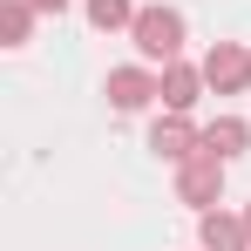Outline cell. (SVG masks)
<instances>
[{"label":"cell","instance_id":"cell-9","mask_svg":"<svg viewBox=\"0 0 251 251\" xmlns=\"http://www.w3.org/2000/svg\"><path fill=\"white\" fill-rule=\"evenodd\" d=\"M88 27H102V34L136 27V7H129V0H88Z\"/></svg>","mask_w":251,"mask_h":251},{"label":"cell","instance_id":"cell-1","mask_svg":"<svg viewBox=\"0 0 251 251\" xmlns=\"http://www.w3.org/2000/svg\"><path fill=\"white\" fill-rule=\"evenodd\" d=\"M136 54L143 61H176L183 54V14L176 7H136Z\"/></svg>","mask_w":251,"mask_h":251},{"label":"cell","instance_id":"cell-10","mask_svg":"<svg viewBox=\"0 0 251 251\" xmlns=\"http://www.w3.org/2000/svg\"><path fill=\"white\" fill-rule=\"evenodd\" d=\"M27 27H34V7H27V0H7V7H0V41L21 48V41H27Z\"/></svg>","mask_w":251,"mask_h":251},{"label":"cell","instance_id":"cell-11","mask_svg":"<svg viewBox=\"0 0 251 251\" xmlns=\"http://www.w3.org/2000/svg\"><path fill=\"white\" fill-rule=\"evenodd\" d=\"M27 7H34V14H61L68 0H27Z\"/></svg>","mask_w":251,"mask_h":251},{"label":"cell","instance_id":"cell-4","mask_svg":"<svg viewBox=\"0 0 251 251\" xmlns=\"http://www.w3.org/2000/svg\"><path fill=\"white\" fill-rule=\"evenodd\" d=\"M163 95V75H150V68H109V102L116 109H150Z\"/></svg>","mask_w":251,"mask_h":251},{"label":"cell","instance_id":"cell-7","mask_svg":"<svg viewBox=\"0 0 251 251\" xmlns=\"http://www.w3.org/2000/svg\"><path fill=\"white\" fill-rule=\"evenodd\" d=\"M204 251H251V224L224 217V210H204Z\"/></svg>","mask_w":251,"mask_h":251},{"label":"cell","instance_id":"cell-8","mask_svg":"<svg viewBox=\"0 0 251 251\" xmlns=\"http://www.w3.org/2000/svg\"><path fill=\"white\" fill-rule=\"evenodd\" d=\"M245 143H251V129L238 123V116H217V123L204 129V150H217L224 163H231V156H245Z\"/></svg>","mask_w":251,"mask_h":251},{"label":"cell","instance_id":"cell-5","mask_svg":"<svg viewBox=\"0 0 251 251\" xmlns=\"http://www.w3.org/2000/svg\"><path fill=\"white\" fill-rule=\"evenodd\" d=\"M150 150H156V156H170V163H183V156H197V150H204V129H190L176 109H170L163 123L150 129Z\"/></svg>","mask_w":251,"mask_h":251},{"label":"cell","instance_id":"cell-2","mask_svg":"<svg viewBox=\"0 0 251 251\" xmlns=\"http://www.w3.org/2000/svg\"><path fill=\"white\" fill-rule=\"evenodd\" d=\"M217 190H224V156H217V150H197V156L176 163V204L210 210V204H217Z\"/></svg>","mask_w":251,"mask_h":251},{"label":"cell","instance_id":"cell-12","mask_svg":"<svg viewBox=\"0 0 251 251\" xmlns=\"http://www.w3.org/2000/svg\"><path fill=\"white\" fill-rule=\"evenodd\" d=\"M245 224H251V210H245Z\"/></svg>","mask_w":251,"mask_h":251},{"label":"cell","instance_id":"cell-3","mask_svg":"<svg viewBox=\"0 0 251 251\" xmlns=\"http://www.w3.org/2000/svg\"><path fill=\"white\" fill-rule=\"evenodd\" d=\"M204 82L217 88V95H245V82H251V48L217 41V48L204 54Z\"/></svg>","mask_w":251,"mask_h":251},{"label":"cell","instance_id":"cell-6","mask_svg":"<svg viewBox=\"0 0 251 251\" xmlns=\"http://www.w3.org/2000/svg\"><path fill=\"white\" fill-rule=\"evenodd\" d=\"M197 88H204V68H190V61H163V109H190L197 102Z\"/></svg>","mask_w":251,"mask_h":251}]
</instances>
